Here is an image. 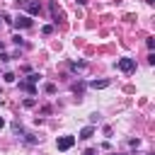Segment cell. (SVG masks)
<instances>
[{
    "label": "cell",
    "instance_id": "cell-1",
    "mask_svg": "<svg viewBox=\"0 0 155 155\" xmlns=\"http://www.w3.org/2000/svg\"><path fill=\"white\" fill-rule=\"evenodd\" d=\"M116 68H119L121 73H133V70H136V58H119Z\"/></svg>",
    "mask_w": 155,
    "mask_h": 155
},
{
    "label": "cell",
    "instance_id": "cell-2",
    "mask_svg": "<svg viewBox=\"0 0 155 155\" xmlns=\"http://www.w3.org/2000/svg\"><path fill=\"white\" fill-rule=\"evenodd\" d=\"M12 24H15L17 29H29L34 22H31V17H29V15H17V17L12 19Z\"/></svg>",
    "mask_w": 155,
    "mask_h": 155
},
{
    "label": "cell",
    "instance_id": "cell-3",
    "mask_svg": "<svg viewBox=\"0 0 155 155\" xmlns=\"http://www.w3.org/2000/svg\"><path fill=\"white\" fill-rule=\"evenodd\" d=\"M75 145V136H61L58 140H56V148L58 150H70Z\"/></svg>",
    "mask_w": 155,
    "mask_h": 155
},
{
    "label": "cell",
    "instance_id": "cell-4",
    "mask_svg": "<svg viewBox=\"0 0 155 155\" xmlns=\"http://www.w3.org/2000/svg\"><path fill=\"white\" fill-rule=\"evenodd\" d=\"M24 10L29 12V17H34V15H39V12H41V2H36V0H27Z\"/></svg>",
    "mask_w": 155,
    "mask_h": 155
},
{
    "label": "cell",
    "instance_id": "cell-5",
    "mask_svg": "<svg viewBox=\"0 0 155 155\" xmlns=\"http://www.w3.org/2000/svg\"><path fill=\"white\" fill-rule=\"evenodd\" d=\"M92 136H94V126L90 124V126H85V128L80 131V136H78V138H82V140H87V138H92Z\"/></svg>",
    "mask_w": 155,
    "mask_h": 155
},
{
    "label": "cell",
    "instance_id": "cell-6",
    "mask_svg": "<svg viewBox=\"0 0 155 155\" xmlns=\"http://www.w3.org/2000/svg\"><path fill=\"white\" fill-rule=\"evenodd\" d=\"M85 68H87L85 61H73V63H70V70H73V73H82Z\"/></svg>",
    "mask_w": 155,
    "mask_h": 155
},
{
    "label": "cell",
    "instance_id": "cell-7",
    "mask_svg": "<svg viewBox=\"0 0 155 155\" xmlns=\"http://www.w3.org/2000/svg\"><path fill=\"white\" fill-rule=\"evenodd\" d=\"M19 90H24V92H29V94H36V85H31V82H27V80L19 82Z\"/></svg>",
    "mask_w": 155,
    "mask_h": 155
},
{
    "label": "cell",
    "instance_id": "cell-8",
    "mask_svg": "<svg viewBox=\"0 0 155 155\" xmlns=\"http://www.w3.org/2000/svg\"><path fill=\"white\" fill-rule=\"evenodd\" d=\"M90 87H94V90H104V87H109V80H92Z\"/></svg>",
    "mask_w": 155,
    "mask_h": 155
},
{
    "label": "cell",
    "instance_id": "cell-9",
    "mask_svg": "<svg viewBox=\"0 0 155 155\" xmlns=\"http://www.w3.org/2000/svg\"><path fill=\"white\" fill-rule=\"evenodd\" d=\"M39 80H41V75H39V73H29V75H27V82H31V85H36Z\"/></svg>",
    "mask_w": 155,
    "mask_h": 155
},
{
    "label": "cell",
    "instance_id": "cell-10",
    "mask_svg": "<svg viewBox=\"0 0 155 155\" xmlns=\"http://www.w3.org/2000/svg\"><path fill=\"white\" fill-rule=\"evenodd\" d=\"M44 92H46V94H56V85H53V82H46V85H44Z\"/></svg>",
    "mask_w": 155,
    "mask_h": 155
},
{
    "label": "cell",
    "instance_id": "cell-11",
    "mask_svg": "<svg viewBox=\"0 0 155 155\" xmlns=\"http://www.w3.org/2000/svg\"><path fill=\"white\" fill-rule=\"evenodd\" d=\"M51 17L58 22V17H61V12H58V7H56V2H51Z\"/></svg>",
    "mask_w": 155,
    "mask_h": 155
},
{
    "label": "cell",
    "instance_id": "cell-12",
    "mask_svg": "<svg viewBox=\"0 0 155 155\" xmlns=\"http://www.w3.org/2000/svg\"><path fill=\"white\" fill-rule=\"evenodd\" d=\"M12 131H15L17 136H19V133H24V128H22V124H19V121H12Z\"/></svg>",
    "mask_w": 155,
    "mask_h": 155
},
{
    "label": "cell",
    "instance_id": "cell-13",
    "mask_svg": "<svg viewBox=\"0 0 155 155\" xmlns=\"http://www.w3.org/2000/svg\"><path fill=\"white\" fill-rule=\"evenodd\" d=\"M41 34H44V36H51V34H53V27H51V24L41 27Z\"/></svg>",
    "mask_w": 155,
    "mask_h": 155
},
{
    "label": "cell",
    "instance_id": "cell-14",
    "mask_svg": "<svg viewBox=\"0 0 155 155\" xmlns=\"http://www.w3.org/2000/svg\"><path fill=\"white\" fill-rule=\"evenodd\" d=\"M24 140H27V143H31V145H34V143H36V140H39V138H36V136H34V133H24Z\"/></svg>",
    "mask_w": 155,
    "mask_h": 155
},
{
    "label": "cell",
    "instance_id": "cell-15",
    "mask_svg": "<svg viewBox=\"0 0 155 155\" xmlns=\"http://www.w3.org/2000/svg\"><path fill=\"white\" fill-rule=\"evenodd\" d=\"M145 46L153 51V48H155V36H148V39H145Z\"/></svg>",
    "mask_w": 155,
    "mask_h": 155
},
{
    "label": "cell",
    "instance_id": "cell-16",
    "mask_svg": "<svg viewBox=\"0 0 155 155\" xmlns=\"http://www.w3.org/2000/svg\"><path fill=\"white\" fill-rule=\"evenodd\" d=\"M2 80H5V82H15V73H10V70H7V73L2 75Z\"/></svg>",
    "mask_w": 155,
    "mask_h": 155
},
{
    "label": "cell",
    "instance_id": "cell-17",
    "mask_svg": "<svg viewBox=\"0 0 155 155\" xmlns=\"http://www.w3.org/2000/svg\"><path fill=\"white\" fill-rule=\"evenodd\" d=\"M73 92H75V94H82V92H85V85H73Z\"/></svg>",
    "mask_w": 155,
    "mask_h": 155
},
{
    "label": "cell",
    "instance_id": "cell-18",
    "mask_svg": "<svg viewBox=\"0 0 155 155\" xmlns=\"http://www.w3.org/2000/svg\"><path fill=\"white\" fill-rule=\"evenodd\" d=\"M12 41H15V44H17V46H24V39H22V36H19V34H17V36H12Z\"/></svg>",
    "mask_w": 155,
    "mask_h": 155
},
{
    "label": "cell",
    "instance_id": "cell-19",
    "mask_svg": "<svg viewBox=\"0 0 155 155\" xmlns=\"http://www.w3.org/2000/svg\"><path fill=\"white\" fill-rule=\"evenodd\" d=\"M111 133H114V128H111V126H104V136H107V138H111Z\"/></svg>",
    "mask_w": 155,
    "mask_h": 155
},
{
    "label": "cell",
    "instance_id": "cell-20",
    "mask_svg": "<svg viewBox=\"0 0 155 155\" xmlns=\"http://www.w3.org/2000/svg\"><path fill=\"white\" fill-rule=\"evenodd\" d=\"M128 145H131V148H138V145H140V140H138V138H131V140H128Z\"/></svg>",
    "mask_w": 155,
    "mask_h": 155
},
{
    "label": "cell",
    "instance_id": "cell-21",
    "mask_svg": "<svg viewBox=\"0 0 155 155\" xmlns=\"http://www.w3.org/2000/svg\"><path fill=\"white\" fill-rule=\"evenodd\" d=\"M148 63H150V65H155V53H153V51L148 53Z\"/></svg>",
    "mask_w": 155,
    "mask_h": 155
},
{
    "label": "cell",
    "instance_id": "cell-22",
    "mask_svg": "<svg viewBox=\"0 0 155 155\" xmlns=\"http://www.w3.org/2000/svg\"><path fill=\"white\" fill-rule=\"evenodd\" d=\"M34 104H36V102H34L31 97H27V99H24V107H34Z\"/></svg>",
    "mask_w": 155,
    "mask_h": 155
},
{
    "label": "cell",
    "instance_id": "cell-23",
    "mask_svg": "<svg viewBox=\"0 0 155 155\" xmlns=\"http://www.w3.org/2000/svg\"><path fill=\"white\" fill-rule=\"evenodd\" d=\"M39 111H41V114H51V107H48V104H44V107H41Z\"/></svg>",
    "mask_w": 155,
    "mask_h": 155
},
{
    "label": "cell",
    "instance_id": "cell-24",
    "mask_svg": "<svg viewBox=\"0 0 155 155\" xmlns=\"http://www.w3.org/2000/svg\"><path fill=\"white\" fill-rule=\"evenodd\" d=\"M10 58H12V56H7V53H2V51H0V61H2V63H7Z\"/></svg>",
    "mask_w": 155,
    "mask_h": 155
},
{
    "label": "cell",
    "instance_id": "cell-25",
    "mask_svg": "<svg viewBox=\"0 0 155 155\" xmlns=\"http://www.w3.org/2000/svg\"><path fill=\"white\" fill-rule=\"evenodd\" d=\"M82 155H97V148H87V150H85Z\"/></svg>",
    "mask_w": 155,
    "mask_h": 155
},
{
    "label": "cell",
    "instance_id": "cell-26",
    "mask_svg": "<svg viewBox=\"0 0 155 155\" xmlns=\"http://www.w3.org/2000/svg\"><path fill=\"white\" fill-rule=\"evenodd\" d=\"M15 5H17V7H24V5H27V0H15Z\"/></svg>",
    "mask_w": 155,
    "mask_h": 155
},
{
    "label": "cell",
    "instance_id": "cell-27",
    "mask_svg": "<svg viewBox=\"0 0 155 155\" xmlns=\"http://www.w3.org/2000/svg\"><path fill=\"white\" fill-rule=\"evenodd\" d=\"M2 126H5V119H2V116H0V128H2Z\"/></svg>",
    "mask_w": 155,
    "mask_h": 155
},
{
    "label": "cell",
    "instance_id": "cell-28",
    "mask_svg": "<svg viewBox=\"0 0 155 155\" xmlns=\"http://www.w3.org/2000/svg\"><path fill=\"white\" fill-rule=\"evenodd\" d=\"M145 2H148V5H155V0H145Z\"/></svg>",
    "mask_w": 155,
    "mask_h": 155
},
{
    "label": "cell",
    "instance_id": "cell-29",
    "mask_svg": "<svg viewBox=\"0 0 155 155\" xmlns=\"http://www.w3.org/2000/svg\"><path fill=\"white\" fill-rule=\"evenodd\" d=\"M111 155H126V153H111Z\"/></svg>",
    "mask_w": 155,
    "mask_h": 155
},
{
    "label": "cell",
    "instance_id": "cell-30",
    "mask_svg": "<svg viewBox=\"0 0 155 155\" xmlns=\"http://www.w3.org/2000/svg\"><path fill=\"white\" fill-rule=\"evenodd\" d=\"M0 104H2V99H0Z\"/></svg>",
    "mask_w": 155,
    "mask_h": 155
}]
</instances>
